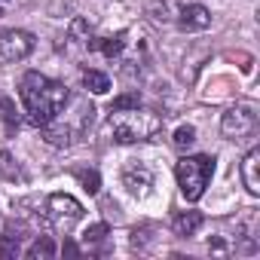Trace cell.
I'll return each mask as SVG.
<instances>
[{
  "mask_svg": "<svg viewBox=\"0 0 260 260\" xmlns=\"http://www.w3.org/2000/svg\"><path fill=\"white\" fill-rule=\"evenodd\" d=\"M83 86H86L92 95H104V92L110 89V80H107V74H101V71H83Z\"/></svg>",
  "mask_w": 260,
  "mask_h": 260,
  "instance_id": "14",
  "label": "cell"
},
{
  "mask_svg": "<svg viewBox=\"0 0 260 260\" xmlns=\"http://www.w3.org/2000/svg\"><path fill=\"white\" fill-rule=\"evenodd\" d=\"M104 236H107V223H92V226H89V230L83 233L86 245H89V242H101Z\"/></svg>",
  "mask_w": 260,
  "mask_h": 260,
  "instance_id": "20",
  "label": "cell"
},
{
  "mask_svg": "<svg viewBox=\"0 0 260 260\" xmlns=\"http://www.w3.org/2000/svg\"><path fill=\"white\" fill-rule=\"evenodd\" d=\"M135 107H141V95H138V92H125V95L113 98L110 113H116V110H135Z\"/></svg>",
  "mask_w": 260,
  "mask_h": 260,
  "instance_id": "17",
  "label": "cell"
},
{
  "mask_svg": "<svg viewBox=\"0 0 260 260\" xmlns=\"http://www.w3.org/2000/svg\"><path fill=\"white\" fill-rule=\"evenodd\" d=\"M19 98L25 104V113H28V122L43 128L46 122H52L64 104H68V89L37 71H28L19 83Z\"/></svg>",
  "mask_w": 260,
  "mask_h": 260,
  "instance_id": "1",
  "label": "cell"
},
{
  "mask_svg": "<svg viewBox=\"0 0 260 260\" xmlns=\"http://www.w3.org/2000/svg\"><path fill=\"white\" fill-rule=\"evenodd\" d=\"M43 141L52 144V147H68L71 144V125H61V122H46L43 125Z\"/></svg>",
  "mask_w": 260,
  "mask_h": 260,
  "instance_id": "11",
  "label": "cell"
},
{
  "mask_svg": "<svg viewBox=\"0 0 260 260\" xmlns=\"http://www.w3.org/2000/svg\"><path fill=\"white\" fill-rule=\"evenodd\" d=\"M156 119L150 113H141L138 107L135 110H116L110 113V128H113V138L119 144H135V141H144L156 132Z\"/></svg>",
  "mask_w": 260,
  "mask_h": 260,
  "instance_id": "3",
  "label": "cell"
},
{
  "mask_svg": "<svg viewBox=\"0 0 260 260\" xmlns=\"http://www.w3.org/2000/svg\"><path fill=\"white\" fill-rule=\"evenodd\" d=\"M172 141H175V147H178V150L193 147V144H196V128H193V125H181L178 132H175V138H172Z\"/></svg>",
  "mask_w": 260,
  "mask_h": 260,
  "instance_id": "18",
  "label": "cell"
},
{
  "mask_svg": "<svg viewBox=\"0 0 260 260\" xmlns=\"http://www.w3.org/2000/svg\"><path fill=\"white\" fill-rule=\"evenodd\" d=\"M242 181L248 187V193H260V150H248V156L242 159Z\"/></svg>",
  "mask_w": 260,
  "mask_h": 260,
  "instance_id": "9",
  "label": "cell"
},
{
  "mask_svg": "<svg viewBox=\"0 0 260 260\" xmlns=\"http://www.w3.org/2000/svg\"><path fill=\"white\" fill-rule=\"evenodd\" d=\"M199 226H202V214L199 211H184V214L175 217V233L178 236H193Z\"/></svg>",
  "mask_w": 260,
  "mask_h": 260,
  "instance_id": "13",
  "label": "cell"
},
{
  "mask_svg": "<svg viewBox=\"0 0 260 260\" xmlns=\"http://www.w3.org/2000/svg\"><path fill=\"white\" fill-rule=\"evenodd\" d=\"M77 181L83 184V190H86L89 196H95V193L101 190V178H98V172H92V169H80V172H77Z\"/></svg>",
  "mask_w": 260,
  "mask_h": 260,
  "instance_id": "16",
  "label": "cell"
},
{
  "mask_svg": "<svg viewBox=\"0 0 260 260\" xmlns=\"http://www.w3.org/2000/svg\"><path fill=\"white\" fill-rule=\"evenodd\" d=\"M61 251H64L68 257H77V245H74V242H64V248H61Z\"/></svg>",
  "mask_w": 260,
  "mask_h": 260,
  "instance_id": "22",
  "label": "cell"
},
{
  "mask_svg": "<svg viewBox=\"0 0 260 260\" xmlns=\"http://www.w3.org/2000/svg\"><path fill=\"white\" fill-rule=\"evenodd\" d=\"M22 233H25L22 223H10L4 230V239H0V260L19 257V251H22Z\"/></svg>",
  "mask_w": 260,
  "mask_h": 260,
  "instance_id": "10",
  "label": "cell"
},
{
  "mask_svg": "<svg viewBox=\"0 0 260 260\" xmlns=\"http://www.w3.org/2000/svg\"><path fill=\"white\" fill-rule=\"evenodd\" d=\"M83 34H89V25H86L83 19H77V22L71 25V37H74V40H80Z\"/></svg>",
  "mask_w": 260,
  "mask_h": 260,
  "instance_id": "21",
  "label": "cell"
},
{
  "mask_svg": "<svg viewBox=\"0 0 260 260\" xmlns=\"http://www.w3.org/2000/svg\"><path fill=\"white\" fill-rule=\"evenodd\" d=\"M122 46H125V34H110V37H98V40H92V49H101L107 58L119 55Z\"/></svg>",
  "mask_w": 260,
  "mask_h": 260,
  "instance_id": "12",
  "label": "cell"
},
{
  "mask_svg": "<svg viewBox=\"0 0 260 260\" xmlns=\"http://www.w3.org/2000/svg\"><path fill=\"white\" fill-rule=\"evenodd\" d=\"M52 254H55V242H52L49 236L37 239V242L25 251V257H28V260H46V257H52Z\"/></svg>",
  "mask_w": 260,
  "mask_h": 260,
  "instance_id": "15",
  "label": "cell"
},
{
  "mask_svg": "<svg viewBox=\"0 0 260 260\" xmlns=\"http://www.w3.org/2000/svg\"><path fill=\"white\" fill-rule=\"evenodd\" d=\"M254 125H257V113H254V107H248V104L230 107V110L223 113V119H220V128H223L226 138H242V135L254 132Z\"/></svg>",
  "mask_w": 260,
  "mask_h": 260,
  "instance_id": "5",
  "label": "cell"
},
{
  "mask_svg": "<svg viewBox=\"0 0 260 260\" xmlns=\"http://www.w3.org/2000/svg\"><path fill=\"white\" fill-rule=\"evenodd\" d=\"M49 211L58 220H80L83 217V205L74 196H68V193H52L49 196Z\"/></svg>",
  "mask_w": 260,
  "mask_h": 260,
  "instance_id": "7",
  "label": "cell"
},
{
  "mask_svg": "<svg viewBox=\"0 0 260 260\" xmlns=\"http://www.w3.org/2000/svg\"><path fill=\"white\" fill-rule=\"evenodd\" d=\"M34 52V37L28 31H0V61H22Z\"/></svg>",
  "mask_w": 260,
  "mask_h": 260,
  "instance_id": "4",
  "label": "cell"
},
{
  "mask_svg": "<svg viewBox=\"0 0 260 260\" xmlns=\"http://www.w3.org/2000/svg\"><path fill=\"white\" fill-rule=\"evenodd\" d=\"M175 172H178V187H181L184 199L187 202H199L205 187H208V181H211V175H214V159L202 156V153L199 156H184Z\"/></svg>",
  "mask_w": 260,
  "mask_h": 260,
  "instance_id": "2",
  "label": "cell"
},
{
  "mask_svg": "<svg viewBox=\"0 0 260 260\" xmlns=\"http://www.w3.org/2000/svg\"><path fill=\"white\" fill-rule=\"evenodd\" d=\"M0 175H4V178H10V181L19 175V169L13 166V156H10L7 150H0Z\"/></svg>",
  "mask_w": 260,
  "mask_h": 260,
  "instance_id": "19",
  "label": "cell"
},
{
  "mask_svg": "<svg viewBox=\"0 0 260 260\" xmlns=\"http://www.w3.org/2000/svg\"><path fill=\"white\" fill-rule=\"evenodd\" d=\"M178 22H181L184 31H205L211 25V13L205 7H199V4H190V7L181 10V19Z\"/></svg>",
  "mask_w": 260,
  "mask_h": 260,
  "instance_id": "8",
  "label": "cell"
},
{
  "mask_svg": "<svg viewBox=\"0 0 260 260\" xmlns=\"http://www.w3.org/2000/svg\"><path fill=\"white\" fill-rule=\"evenodd\" d=\"M122 184L132 196H147V190L153 187V172L147 166H128L122 172Z\"/></svg>",
  "mask_w": 260,
  "mask_h": 260,
  "instance_id": "6",
  "label": "cell"
}]
</instances>
